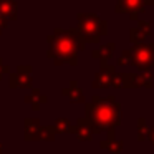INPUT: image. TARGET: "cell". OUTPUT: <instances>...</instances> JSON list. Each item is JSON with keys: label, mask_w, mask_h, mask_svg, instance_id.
Listing matches in <instances>:
<instances>
[{"label": "cell", "mask_w": 154, "mask_h": 154, "mask_svg": "<svg viewBox=\"0 0 154 154\" xmlns=\"http://www.w3.org/2000/svg\"><path fill=\"white\" fill-rule=\"evenodd\" d=\"M48 58L55 61V65L68 63L71 66L78 65V51L83 50L86 42L83 40L78 28H55V33L48 37Z\"/></svg>", "instance_id": "1"}, {"label": "cell", "mask_w": 154, "mask_h": 154, "mask_svg": "<svg viewBox=\"0 0 154 154\" xmlns=\"http://www.w3.org/2000/svg\"><path fill=\"white\" fill-rule=\"evenodd\" d=\"M85 119L94 134L114 129L121 123V106L114 96H93L85 106Z\"/></svg>", "instance_id": "2"}, {"label": "cell", "mask_w": 154, "mask_h": 154, "mask_svg": "<svg viewBox=\"0 0 154 154\" xmlns=\"http://www.w3.org/2000/svg\"><path fill=\"white\" fill-rule=\"evenodd\" d=\"M131 66L139 71H149L154 66V42L151 43H137L123 51L116 61V66Z\"/></svg>", "instance_id": "3"}, {"label": "cell", "mask_w": 154, "mask_h": 154, "mask_svg": "<svg viewBox=\"0 0 154 154\" xmlns=\"http://www.w3.org/2000/svg\"><path fill=\"white\" fill-rule=\"evenodd\" d=\"M78 32L86 43H98L100 38L108 35L106 20L100 18L96 14H78Z\"/></svg>", "instance_id": "4"}, {"label": "cell", "mask_w": 154, "mask_h": 154, "mask_svg": "<svg viewBox=\"0 0 154 154\" xmlns=\"http://www.w3.org/2000/svg\"><path fill=\"white\" fill-rule=\"evenodd\" d=\"M116 14H128L131 20H137L139 14L146 12L144 8V0H118L116 7H114Z\"/></svg>", "instance_id": "5"}, {"label": "cell", "mask_w": 154, "mask_h": 154, "mask_svg": "<svg viewBox=\"0 0 154 154\" xmlns=\"http://www.w3.org/2000/svg\"><path fill=\"white\" fill-rule=\"evenodd\" d=\"M114 75H116V66L114 65H103L100 68V71L94 75L93 88H98V90H108V88H111L113 86Z\"/></svg>", "instance_id": "6"}, {"label": "cell", "mask_w": 154, "mask_h": 154, "mask_svg": "<svg viewBox=\"0 0 154 154\" xmlns=\"http://www.w3.org/2000/svg\"><path fill=\"white\" fill-rule=\"evenodd\" d=\"M151 32H152V27H151L149 22L147 20H139V23L129 30V42L133 45L144 43V40L151 35Z\"/></svg>", "instance_id": "7"}, {"label": "cell", "mask_w": 154, "mask_h": 154, "mask_svg": "<svg viewBox=\"0 0 154 154\" xmlns=\"http://www.w3.org/2000/svg\"><path fill=\"white\" fill-rule=\"evenodd\" d=\"M12 88H30L32 86V66H18L17 73L10 76Z\"/></svg>", "instance_id": "8"}, {"label": "cell", "mask_w": 154, "mask_h": 154, "mask_svg": "<svg viewBox=\"0 0 154 154\" xmlns=\"http://www.w3.org/2000/svg\"><path fill=\"white\" fill-rule=\"evenodd\" d=\"M71 134H75V136L78 137V141H81V143H88V141L93 139V129H91V126L88 124V121L85 119V118H80V119L76 121V124L75 126H71Z\"/></svg>", "instance_id": "9"}, {"label": "cell", "mask_w": 154, "mask_h": 154, "mask_svg": "<svg viewBox=\"0 0 154 154\" xmlns=\"http://www.w3.org/2000/svg\"><path fill=\"white\" fill-rule=\"evenodd\" d=\"M100 147L103 151H106L108 154H121L123 152V141H116L114 129H109L108 131V137L104 141H101Z\"/></svg>", "instance_id": "10"}, {"label": "cell", "mask_w": 154, "mask_h": 154, "mask_svg": "<svg viewBox=\"0 0 154 154\" xmlns=\"http://www.w3.org/2000/svg\"><path fill=\"white\" fill-rule=\"evenodd\" d=\"M114 48H116V45H114L113 42H109V43H104V45H101L100 48H94L93 53H91V57L96 58V60H100V61H101V66H103V65H108V61L113 58Z\"/></svg>", "instance_id": "11"}, {"label": "cell", "mask_w": 154, "mask_h": 154, "mask_svg": "<svg viewBox=\"0 0 154 154\" xmlns=\"http://www.w3.org/2000/svg\"><path fill=\"white\" fill-rule=\"evenodd\" d=\"M154 86V76L149 71H141V73H133V80H131V90L134 88H149Z\"/></svg>", "instance_id": "12"}, {"label": "cell", "mask_w": 154, "mask_h": 154, "mask_svg": "<svg viewBox=\"0 0 154 154\" xmlns=\"http://www.w3.org/2000/svg\"><path fill=\"white\" fill-rule=\"evenodd\" d=\"M40 121L37 118H28L25 119V139L27 141H40V133H42Z\"/></svg>", "instance_id": "13"}, {"label": "cell", "mask_w": 154, "mask_h": 154, "mask_svg": "<svg viewBox=\"0 0 154 154\" xmlns=\"http://www.w3.org/2000/svg\"><path fill=\"white\" fill-rule=\"evenodd\" d=\"M61 94L66 96L71 103H85V94H83V91H81V88H80V85H78L76 80H71L70 86L65 88V90L61 91Z\"/></svg>", "instance_id": "14"}, {"label": "cell", "mask_w": 154, "mask_h": 154, "mask_svg": "<svg viewBox=\"0 0 154 154\" xmlns=\"http://www.w3.org/2000/svg\"><path fill=\"white\" fill-rule=\"evenodd\" d=\"M18 12V5L15 0H2L0 2V14L4 15L7 20H15Z\"/></svg>", "instance_id": "15"}, {"label": "cell", "mask_w": 154, "mask_h": 154, "mask_svg": "<svg viewBox=\"0 0 154 154\" xmlns=\"http://www.w3.org/2000/svg\"><path fill=\"white\" fill-rule=\"evenodd\" d=\"M131 80H133V73H116L113 78V86L111 88H118V90H131Z\"/></svg>", "instance_id": "16"}, {"label": "cell", "mask_w": 154, "mask_h": 154, "mask_svg": "<svg viewBox=\"0 0 154 154\" xmlns=\"http://www.w3.org/2000/svg\"><path fill=\"white\" fill-rule=\"evenodd\" d=\"M25 101H27L28 104H32V108H33L35 111L40 108V104L47 103V96H43V94H40L37 90H33V93L28 94V96H25Z\"/></svg>", "instance_id": "17"}, {"label": "cell", "mask_w": 154, "mask_h": 154, "mask_svg": "<svg viewBox=\"0 0 154 154\" xmlns=\"http://www.w3.org/2000/svg\"><path fill=\"white\" fill-rule=\"evenodd\" d=\"M147 131H149V126H147L146 118H139L137 119V141H147Z\"/></svg>", "instance_id": "18"}, {"label": "cell", "mask_w": 154, "mask_h": 154, "mask_svg": "<svg viewBox=\"0 0 154 154\" xmlns=\"http://www.w3.org/2000/svg\"><path fill=\"white\" fill-rule=\"evenodd\" d=\"M55 131H57V133H60V134L70 133V131H71L70 121H68L66 118H58V119L55 121Z\"/></svg>", "instance_id": "19"}, {"label": "cell", "mask_w": 154, "mask_h": 154, "mask_svg": "<svg viewBox=\"0 0 154 154\" xmlns=\"http://www.w3.org/2000/svg\"><path fill=\"white\" fill-rule=\"evenodd\" d=\"M55 126H43L42 128V133H40V141H47V143H51L55 139Z\"/></svg>", "instance_id": "20"}, {"label": "cell", "mask_w": 154, "mask_h": 154, "mask_svg": "<svg viewBox=\"0 0 154 154\" xmlns=\"http://www.w3.org/2000/svg\"><path fill=\"white\" fill-rule=\"evenodd\" d=\"M147 141L154 144V126L149 128V131H147Z\"/></svg>", "instance_id": "21"}, {"label": "cell", "mask_w": 154, "mask_h": 154, "mask_svg": "<svg viewBox=\"0 0 154 154\" xmlns=\"http://www.w3.org/2000/svg\"><path fill=\"white\" fill-rule=\"evenodd\" d=\"M144 5H154V0H144Z\"/></svg>", "instance_id": "22"}, {"label": "cell", "mask_w": 154, "mask_h": 154, "mask_svg": "<svg viewBox=\"0 0 154 154\" xmlns=\"http://www.w3.org/2000/svg\"><path fill=\"white\" fill-rule=\"evenodd\" d=\"M0 154H2V143H0Z\"/></svg>", "instance_id": "23"}, {"label": "cell", "mask_w": 154, "mask_h": 154, "mask_svg": "<svg viewBox=\"0 0 154 154\" xmlns=\"http://www.w3.org/2000/svg\"><path fill=\"white\" fill-rule=\"evenodd\" d=\"M0 2H2V0H0Z\"/></svg>", "instance_id": "24"}]
</instances>
